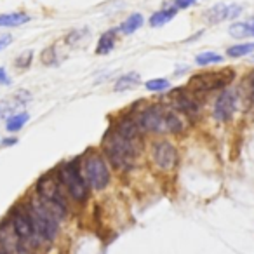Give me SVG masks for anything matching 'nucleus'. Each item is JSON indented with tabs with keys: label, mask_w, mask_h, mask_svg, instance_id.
<instances>
[{
	"label": "nucleus",
	"mask_w": 254,
	"mask_h": 254,
	"mask_svg": "<svg viewBox=\"0 0 254 254\" xmlns=\"http://www.w3.org/2000/svg\"><path fill=\"white\" fill-rule=\"evenodd\" d=\"M134 115L143 134H180L187 129L180 112L160 103L146 105L143 110L134 112Z\"/></svg>",
	"instance_id": "1"
},
{
	"label": "nucleus",
	"mask_w": 254,
	"mask_h": 254,
	"mask_svg": "<svg viewBox=\"0 0 254 254\" xmlns=\"http://www.w3.org/2000/svg\"><path fill=\"white\" fill-rule=\"evenodd\" d=\"M103 155L119 171H131L136 166L139 155L138 141L124 138L117 131L110 129L103 138Z\"/></svg>",
	"instance_id": "2"
},
{
	"label": "nucleus",
	"mask_w": 254,
	"mask_h": 254,
	"mask_svg": "<svg viewBox=\"0 0 254 254\" xmlns=\"http://www.w3.org/2000/svg\"><path fill=\"white\" fill-rule=\"evenodd\" d=\"M25 205L28 209V214L30 219H32V225L33 230H35V237L39 240V244L53 242L56 239L58 232H60V219L47 209V205L37 195L30 202H26Z\"/></svg>",
	"instance_id": "3"
},
{
	"label": "nucleus",
	"mask_w": 254,
	"mask_h": 254,
	"mask_svg": "<svg viewBox=\"0 0 254 254\" xmlns=\"http://www.w3.org/2000/svg\"><path fill=\"white\" fill-rule=\"evenodd\" d=\"M61 183L58 180V173H47L37 181L35 195L47 205L51 212L56 216L58 219H63L66 216V198L61 190Z\"/></svg>",
	"instance_id": "4"
},
{
	"label": "nucleus",
	"mask_w": 254,
	"mask_h": 254,
	"mask_svg": "<svg viewBox=\"0 0 254 254\" xmlns=\"http://www.w3.org/2000/svg\"><path fill=\"white\" fill-rule=\"evenodd\" d=\"M56 173L61 187L66 190L71 200L84 204L89 198V190L91 188H89L87 181H85L84 174H82V167L78 164V160H70V162L63 164Z\"/></svg>",
	"instance_id": "5"
},
{
	"label": "nucleus",
	"mask_w": 254,
	"mask_h": 254,
	"mask_svg": "<svg viewBox=\"0 0 254 254\" xmlns=\"http://www.w3.org/2000/svg\"><path fill=\"white\" fill-rule=\"evenodd\" d=\"M235 78V71L232 68H223L216 71H200L190 77L187 87L195 94H205V92L219 91L228 87Z\"/></svg>",
	"instance_id": "6"
},
{
	"label": "nucleus",
	"mask_w": 254,
	"mask_h": 254,
	"mask_svg": "<svg viewBox=\"0 0 254 254\" xmlns=\"http://www.w3.org/2000/svg\"><path fill=\"white\" fill-rule=\"evenodd\" d=\"M80 167L89 188L99 191V190H105L110 185L112 174H110V167L106 164V159L101 153H96V152L89 153Z\"/></svg>",
	"instance_id": "7"
},
{
	"label": "nucleus",
	"mask_w": 254,
	"mask_h": 254,
	"mask_svg": "<svg viewBox=\"0 0 254 254\" xmlns=\"http://www.w3.org/2000/svg\"><path fill=\"white\" fill-rule=\"evenodd\" d=\"M11 228L12 232H14V235L18 237L19 240H21L23 244H39V240H37L35 237V230H33V225H32V219H30V214H28V209H26V205H16V207L11 209Z\"/></svg>",
	"instance_id": "8"
},
{
	"label": "nucleus",
	"mask_w": 254,
	"mask_h": 254,
	"mask_svg": "<svg viewBox=\"0 0 254 254\" xmlns=\"http://www.w3.org/2000/svg\"><path fill=\"white\" fill-rule=\"evenodd\" d=\"M150 159H152L153 166L159 167V169L173 171L176 167L178 160H180V153L171 141L159 139V141H153L152 146H150Z\"/></svg>",
	"instance_id": "9"
},
{
	"label": "nucleus",
	"mask_w": 254,
	"mask_h": 254,
	"mask_svg": "<svg viewBox=\"0 0 254 254\" xmlns=\"http://www.w3.org/2000/svg\"><path fill=\"white\" fill-rule=\"evenodd\" d=\"M239 94H237V87H225L218 94L212 106V117L218 122H228L233 119L237 108H239Z\"/></svg>",
	"instance_id": "10"
},
{
	"label": "nucleus",
	"mask_w": 254,
	"mask_h": 254,
	"mask_svg": "<svg viewBox=\"0 0 254 254\" xmlns=\"http://www.w3.org/2000/svg\"><path fill=\"white\" fill-rule=\"evenodd\" d=\"M167 99H169L171 106H173L176 112L183 113V115H187V117L198 115L200 106H198L197 98L191 94V91L188 87L187 89H174Z\"/></svg>",
	"instance_id": "11"
},
{
	"label": "nucleus",
	"mask_w": 254,
	"mask_h": 254,
	"mask_svg": "<svg viewBox=\"0 0 254 254\" xmlns=\"http://www.w3.org/2000/svg\"><path fill=\"white\" fill-rule=\"evenodd\" d=\"M244 7L239 4H226V2H219L214 4L212 7H209L205 11V19L211 25H218V23L228 21V19H235L242 14Z\"/></svg>",
	"instance_id": "12"
},
{
	"label": "nucleus",
	"mask_w": 254,
	"mask_h": 254,
	"mask_svg": "<svg viewBox=\"0 0 254 254\" xmlns=\"http://www.w3.org/2000/svg\"><path fill=\"white\" fill-rule=\"evenodd\" d=\"M239 101L244 105V108H251L254 105V71L247 73L240 80V85L237 87Z\"/></svg>",
	"instance_id": "13"
},
{
	"label": "nucleus",
	"mask_w": 254,
	"mask_h": 254,
	"mask_svg": "<svg viewBox=\"0 0 254 254\" xmlns=\"http://www.w3.org/2000/svg\"><path fill=\"white\" fill-rule=\"evenodd\" d=\"M117 35H119V28H110L99 37L98 40V46H96V54L99 56H105V54L112 53L115 49V44H117Z\"/></svg>",
	"instance_id": "14"
},
{
	"label": "nucleus",
	"mask_w": 254,
	"mask_h": 254,
	"mask_svg": "<svg viewBox=\"0 0 254 254\" xmlns=\"http://www.w3.org/2000/svg\"><path fill=\"white\" fill-rule=\"evenodd\" d=\"M176 12H178L176 7H164V9H160V11L153 12V14L150 16V26L157 28V26L167 25V23L173 21V19H174Z\"/></svg>",
	"instance_id": "15"
},
{
	"label": "nucleus",
	"mask_w": 254,
	"mask_h": 254,
	"mask_svg": "<svg viewBox=\"0 0 254 254\" xmlns=\"http://www.w3.org/2000/svg\"><path fill=\"white\" fill-rule=\"evenodd\" d=\"M139 82H141V77H139V73H136V71L126 73V75H122V77L117 78V82H115V91L117 92L131 91V89L138 87Z\"/></svg>",
	"instance_id": "16"
},
{
	"label": "nucleus",
	"mask_w": 254,
	"mask_h": 254,
	"mask_svg": "<svg viewBox=\"0 0 254 254\" xmlns=\"http://www.w3.org/2000/svg\"><path fill=\"white\" fill-rule=\"evenodd\" d=\"M143 23H145V18L139 12H134V14H131L127 19H124L122 25L119 26V32L124 33V35H131V33L138 32L141 28Z\"/></svg>",
	"instance_id": "17"
},
{
	"label": "nucleus",
	"mask_w": 254,
	"mask_h": 254,
	"mask_svg": "<svg viewBox=\"0 0 254 254\" xmlns=\"http://www.w3.org/2000/svg\"><path fill=\"white\" fill-rule=\"evenodd\" d=\"M30 21V16L26 12H7V14H0V26L12 28V26H21Z\"/></svg>",
	"instance_id": "18"
},
{
	"label": "nucleus",
	"mask_w": 254,
	"mask_h": 254,
	"mask_svg": "<svg viewBox=\"0 0 254 254\" xmlns=\"http://www.w3.org/2000/svg\"><path fill=\"white\" fill-rule=\"evenodd\" d=\"M254 54V42H242V44H233L226 49V56L228 58H244Z\"/></svg>",
	"instance_id": "19"
},
{
	"label": "nucleus",
	"mask_w": 254,
	"mask_h": 254,
	"mask_svg": "<svg viewBox=\"0 0 254 254\" xmlns=\"http://www.w3.org/2000/svg\"><path fill=\"white\" fill-rule=\"evenodd\" d=\"M30 120V115L26 112H19V113H12L11 117L7 119V129L9 132H18L19 129L25 127V124Z\"/></svg>",
	"instance_id": "20"
},
{
	"label": "nucleus",
	"mask_w": 254,
	"mask_h": 254,
	"mask_svg": "<svg viewBox=\"0 0 254 254\" xmlns=\"http://www.w3.org/2000/svg\"><path fill=\"white\" fill-rule=\"evenodd\" d=\"M228 33L233 37V39H247L251 37V28H249V21H237L233 23L232 26L228 28Z\"/></svg>",
	"instance_id": "21"
},
{
	"label": "nucleus",
	"mask_w": 254,
	"mask_h": 254,
	"mask_svg": "<svg viewBox=\"0 0 254 254\" xmlns=\"http://www.w3.org/2000/svg\"><path fill=\"white\" fill-rule=\"evenodd\" d=\"M225 58L218 53H212V51H205V53H200L197 58H195V63L198 66H209V64H216V63H221Z\"/></svg>",
	"instance_id": "22"
},
{
	"label": "nucleus",
	"mask_w": 254,
	"mask_h": 254,
	"mask_svg": "<svg viewBox=\"0 0 254 254\" xmlns=\"http://www.w3.org/2000/svg\"><path fill=\"white\" fill-rule=\"evenodd\" d=\"M145 87L150 92H164L171 87V82L167 78H152V80L145 82Z\"/></svg>",
	"instance_id": "23"
},
{
	"label": "nucleus",
	"mask_w": 254,
	"mask_h": 254,
	"mask_svg": "<svg viewBox=\"0 0 254 254\" xmlns=\"http://www.w3.org/2000/svg\"><path fill=\"white\" fill-rule=\"evenodd\" d=\"M32 60H33V53L32 51H26V53H23L18 56V60H16V66L18 68H28L30 63H32Z\"/></svg>",
	"instance_id": "24"
},
{
	"label": "nucleus",
	"mask_w": 254,
	"mask_h": 254,
	"mask_svg": "<svg viewBox=\"0 0 254 254\" xmlns=\"http://www.w3.org/2000/svg\"><path fill=\"white\" fill-rule=\"evenodd\" d=\"M12 44V35L11 33H0V51L7 49Z\"/></svg>",
	"instance_id": "25"
},
{
	"label": "nucleus",
	"mask_w": 254,
	"mask_h": 254,
	"mask_svg": "<svg viewBox=\"0 0 254 254\" xmlns=\"http://www.w3.org/2000/svg\"><path fill=\"white\" fill-rule=\"evenodd\" d=\"M197 4V0H174V7L176 9H188Z\"/></svg>",
	"instance_id": "26"
},
{
	"label": "nucleus",
	"mask_w": 254,
	"mask_h": 254,
	"mask_svg": "<svg viewBox=\"0 0 254 254\" xmlns=\"http://www.w3.org/2000/svg\"><path fill=\"white\" fill-rule=\"evenodd\" d=\"M0 84H2V85H9V84H11V78H9L5 68H0Z\"/></svg>",
	"instance_id": "27"
},
{
	"label": "nucleus",
	"mask_w": 254,
	"mask_h": 254,
	"mask_svg": "<svg viewBox=\"0 0 254 254\" xmlns=\"http://www.w3.org/2000/svg\"><path fill=\"white\" fill-rule=\"evenodd\" d=\"M18 139L16 138H9V139H4V146H9V145H16Z\"/></svg>",
	"instance_id": "28"
},
{
	"label": "nucleus",
	"mask_w": 254,
	"mask_h": 254,
	"mask_svg": "<svg viewBox=\"0 0 254 254\" xmlns=\"http://www.w3.org/2000/svg\"><path fill=\"white\" fill-rule=\"evenodd\" d=\"M249 28H251V35L254 37V19L253 21H249Z\"/></svg>",
	"instance_id": "29"
},
{
	"label": "nucleus",
	"mask_w": 254,
	"mask_h": 254,
	"mask_svg": "<svg viewBox=\"0 0 254 254\" xmlns=\"http://www.w3.org/2000/svg\"><path fill=\"white\" fill-rule=\"evenodd\" d=\"M0 254H9V253H7V251H5V249H4V247L0 246Z\"/></svg>",
	"instance_id": "30"
},
{
	"label": "nucleus",
	"mask_w": 254,
	"mask_h": 254,
	"mask_svg": "<svg viewBox=\"0 0 254 254\" xmlns=\"http://www.w3.org/2000/svg\"><path fill=\"white\" fill-rule=\"evenodd\" d=\"M253 63H254V58H253Z\"/></svg>",
	"instance_id": "31"
}]
</instances>
